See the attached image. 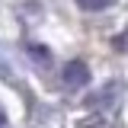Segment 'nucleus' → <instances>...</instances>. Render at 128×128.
Listing matches in <instances>:
<instances>
[{
	"instance_id": "1",
	"label": "nucleus",
	"mask_w": 128,
	"mask_h": 128,
	"mask_svg": "<svg viewBox=\"0 0 128 128\" xmlns=\"http://www.w3.org/2000/svg\"><path fill=\"white\" fill-rule=\"evenodd\" d=\"M61 80L67 90H83V86H90V67L83 61H67L61 70Z\"/></svg>"
},
{
	"instance_id": "2",
	"label": "nucleus",
	"mask_w": 128,
	"mask_h": 128,
	"mask_svg": "<svg viewBox=\"0 0 128 128\" xmlns=\"http://www.w3.org/2000/svg\"><path fill=\"white\" fill-rule=\"evenodd\" d=\"M115 0H77L80 10H86V13H102V10H109Z\"/></svg>"
},
{
	"instance_id": "3",
	"label": "nucleus",
	"mask_w": 128,
	"mask_h": 128,
	"mask_svg": "<svg viewBox=\"0 0 128 128\" xmlns=\"http://www.w3.org/2000/svg\"><path fill=\"white\" fill-rule=\"evenodd\" d=\"M115 48H118V51H122V54H128V29L122 32V35H118V38H115Z\"/></svg>"
},
{
	"instance_id": "4",
	"label": "nucleus",
	"mask_w": 128,
	"mask_h": 128,
	"mask_svg": "<svg viewBox=\"0 0 128 128\" xmlns=\"http://www.w3.org/2000/svg\"><path fill=\"white\" fill-rule=\"evenodd\" d=\"M3 125H6V115H3V109H0V128H3Z\"/></svg>"
}]
</instances>
